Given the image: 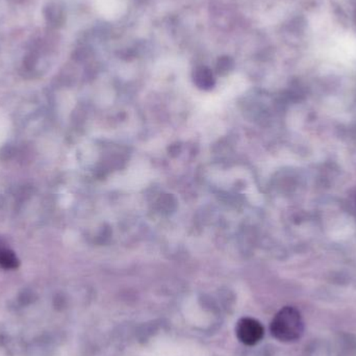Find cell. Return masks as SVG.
Wrapping results in <instances>:
<instances>
[{
	"instance_id": "6da1fadb",
	"label": "cell",
	"mask_w": 356,
	"mask_h": 356,
	"mask_svg": "<svg viewBox=\"0 0 356 356\" xmlns=\"http://www.w3.org/2000/svg\"><path fill=\"white\" fill-rule=\"evenodd\" d=\"M304 330L301 314L296 308H283L271 323V332L275 339L281 341H297Z\"/></svg>"
},
{
	"instance_id": "7a4b0ae2",
	"label": "cell",
	"mask_w": 356,
	"mask_h": 356,
	"mask_svg": "<svg viewBox=\"0 0 356 356\" xmlns=\"http://www.w3.org/2000/svg\"><path fill=\"white\" fill-rule=\"evenodd\" d=\"M235 332L242 343L252 346L258 344L264 337V327L256 319L243 318L238 322Z\"/></svg>"
},
{
	"instance_id": "3957f363",
	"label": "cell",
	"mask_w": 356,
	"mask_h": 356,
	"mask_svg": "<svg viewBox=\"0 0 356 356\" xmlns=\"http://www.w3.org/2000/svg\"><path fill=\"white\" fill-rule=\"evenodd\" d=\"M194 82L198 88L208 90L215 84V78L213 72L208 68L200 67L194 72Z\"/></svg>"
},
{
	"instance_id": "277c9868",
	"label": "cell",
	"mask_w": 356,
	"mask_h": 356,
	"mask_svg": "<svg viewBox=\"0 0 356 356\" xmlns=\"http://www.w3.org/2000/svg\"><path fill=\"white\" fill-rule=\"evenodd\" d=\"M0 265L8 269L16 268L18 260L13 252L9 251V250H1L0 251Z\"/></svg>"
},
{
	"instance_id": "5b68a950",
	"label": "cell",
	"mask_w": 356,
	"mask_h": 356,
	"mask_svg": "<svg viewBox=\"0 0 356 356\" xmlns=\"http://www.w3.org/2000/svg\"><path fill=\"white\" fill-rule=\"evenodd\" d=\"M235 66V62L229 55H224L221 57L220 59L217 62V72L221 75H225V74L229 73L231 70L233 69Z\"/></svg>"
}]
</instances>
